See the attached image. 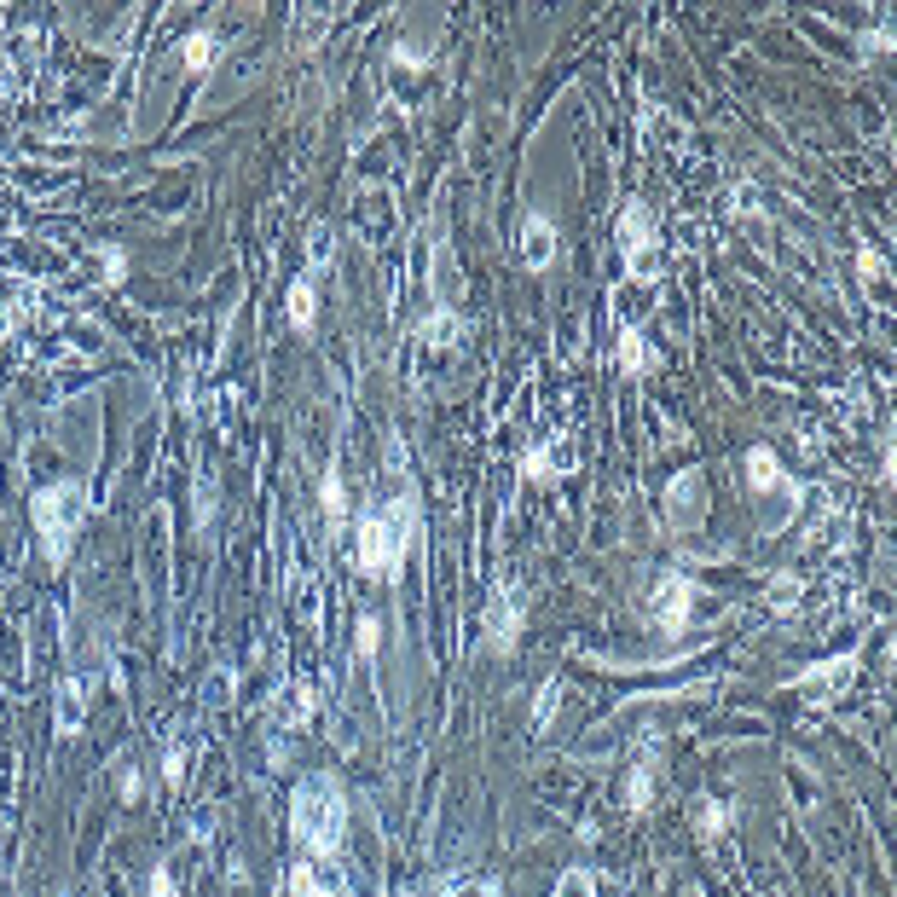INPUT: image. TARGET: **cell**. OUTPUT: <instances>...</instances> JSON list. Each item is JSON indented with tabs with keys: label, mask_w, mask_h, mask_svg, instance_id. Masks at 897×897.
Instances as JSON below:
<instances>
[{
	"label": "cell",
	"mask_w": 897,
	"mask_h": 897,
	"mask_svg": "<svg viewBox=\"0 0 897 897\" xmlns=\"http://www.w3.org/2000/svg\"><path fill=\"white\" fill-rule=\"evenodd\" d=\"M290 834L307 857H330L348 834V793L336 776H307L290 799Z\"/></svg>",
	"instance_id": "cell-1"
},
{
	"label": "cell",
	"mask_w": 897,
	"mask_h": 897,
	"mask_svg": "<svg viewBox=\"0 0 897 897\" xmlns=\"http://www.w3.org/2000/svg\"><path fill=\"white\" fill-rule=\"evenodd\" d=\"M411 533H417V498L411 492H394L388 504L365 510V527H359V568L371 579H400V562L411 550Z\"/></svg>",
	"instance_id": "cell-2"
},
{
	"label": "cell",
	"mask_w": 897,
	"mask_h": 897,
	"mask_svg": "<svg viewBox=\"0 0 897 897\" xmlns=\"http://www.w3.org/2000/svg\"><path fill=\"white\" fill-rule=\"evenodd\" d=\"M87 481H47V487L35 492V504H29V516H35V533H41V550H47V562L64 568L70 562V550H76V533H82L87 521Z\"/></svg>",
	"instance_id": "cell-3"
},
{
	"label": "cell",
	"mask_w": 897,
	"mask_h": 897,
	"mask_svg": "<svg viewBox=\"0 0 897 897\" xmlns=\"http://www.w3.org/2000/svg\"><path fill=\"white\" fill-rule=\"evenodd\" d=\"M620 249H626L631 278H654L660 272V226H654L649 203H626L620 209Z\"/></svg>",
	"instance_id": "cell-4"
},
{
	"label": "cell",
	"mask_w": 897,
	"mask_h": 897,
	"mask_svg": "<svg viewBox=\"0 0 897 897\" xmlns=\"http://www.w3.org/2000/svg\"><path fill=\"white\" fill-rule=\"evenodd\" d=\"M857 660H863V649H845V654H834V660H816V666H805V672H793L788 689L811 695L816 707H822V701H834V695H845V689H851V678H857Z\"/></svg>",
	"instance_id": "cell-5"
},
{
	"label": "cell",
	"mask_w": 897,
	"mask_h": 897,
	"mask_svg": "<svg viewBox=\"0 0 897 897\" xmlns=\"http://www.w3.org/2000/svg\"><path fill=\"white\" fill-rule=\"evenodd\" d=\"M689 614H695V579H689V573H666L649 591V620L666 631V637H678V631L689 626Z\"/></svg>",
	"instance_id": "cell-6"
},
{
	"label": "cell",
	"mask_w": 897,
	"mask_h": 897,
	"mask_svg": "<svg viewBox=\"0 0 897 897\" xmlns=\"http://www.w3.org/2000/svg\"><path fill=\"white\" fill-rule=\"evenodd\" d=\"M701 516H707V475H701V469H683V475H672V487H666V521H672V533H689Z\"/></svg>",
	"instance_id": "cell-7"
},
{
	"label": "cell",
	"mask_w": 897,
	"mask_h": 897,
	"mask_svg": "<svg viewBox=\"0 0 897 897\" xmlns=\"http://www.w3.org/2000/svg\"><path fill=\"white\" fill-rule=\"evenodd\" d=\"M516 643H521V591L516 585H498L487 602V649L516 654Z\"/></svg>",
	"instance_id": "cell-8"
},
{
	"label": "cell",
	"mask_w": 897,
	"mask_h": 897,
	"mask_svg": "<svg viewBox=\"0 0 897 897\" xmlns=\"http://www.w3.org/2000/svg\"><path fill=\"white\" fill-rule=\"evenodd\" d=\"M550 261H556V226H550V215L527 209V215H521V267L544 272Z\"/></svg>",
	"instance_id": "cell-9"
},
{
	"label": "cell",
	"mask_w": 897,
	"mask_h": 897,
	"mask_svg": "<svg viewBox=\"0 0 897 897\" xmlns=\"http://www.w3.org/2000/svg\"><path fill=\"white\" fill-rule=\"evenodd\" d=\"M747 487L753 492L782 487V458H776L770 446H753V452H747Z\"/></svg>",
	"instance_id": "cell-10"
},
{
	"label": "cell",
	"mask_w": 897,
	"mask_h": 897,
	"mask_svg": "<svg viewBox=\"0 0 897 897\" xmlns=\"http://www.w3.org/2000/svg\"><path fill=\"white\" fill-rule=\"evenodd\" d=\"M573 452H556V446H533V452H521V475L527 481H550L556 469H568Z\"/></svg>",
	"instance_id": "cell-11"
},
{
	"label": "cell",
	"mask_w": 897,
	"mask_h": 897,
	"mask_svg": "<svg viewBox=\"0 0 897 897\" xmlns=\"http://www.w3.org/2000/svg\"><path fill=\"white\" fill-rule=\"evenodd\" d=\"M313 313H319L313 278H296V284H290V325H296V330H313Z\"/></svg>",
	"instance_id": "cell-12"
},
{
	"label": "cell",
	"mask_w": 897,
	"mask_h": 897,
	"mask_svg": "<svg viewBox=\"0 0 897 897\" xmlns=\"http://www.w3.org/2000/svg\"><path fill=\"white\" fill-rule=\"evenodd\" d=\"M649 365H654V348L637 330H626V336H620V371H626V377H643Z\"/></svg>",
	"instance_id": "cell-13"
},
{
	"label": "cell",
	"mask_w": 897,
	"mask_h": 897,
	"mask_svg": "<svg viewBox=\"0 0 897 897\" xmlns=\"http://www.w3.org/2000/svg\"><path fill=\"white\" fill-rule=\"evenodd\" d=\"M82 730V683H64L58 695V735H76Z\"/></svg>",
	"instance_id": "cell-14"
},
{
	"label": "cell",
	"mask_w": 897,
	"mask_h": 897,
	"mask_svg": "<svg viewBox=\"0 0 897 897\" xmlns=\"http://www.w3.org/2000/svg\"><path fill=\"white\" fill-rule=\"evenodd\" d=\"M180 58H186V70H209V64H215V35H209V29H197V35H186V47H180Z\"/></svg>",
	"instance_id": "cell-15"
},
{
	"label": "cell",
	"mask_w": 897,
	"mask_h": 897,
	"mask_svg": "<svg viewBox=\"0 0 897 897\" xmlns=\"http://www.w3.org/2000/svg\"><path fill=\"white\" fill-rule=\"evenodd\" d=\"M724 828H730V805L707 799V805H701V816H695V834H701V840H718Z\"/></svg>",
	"instance_id": "cell-16"
},
{
	"label": "cell",
	"mask_w": 897,
	"mask_h": 897,
	"mask_svg": "<svg viewBox=\"0 0 897 897\" xmlns=\"http://www.w3.org/2000/svg\"><path fill=\"white\" fill-rule=\"evenodd\" d=\"M649 799H654V770H649V759L631 770V788H626V805L631 811H649Z\"/></svg>",
	"instance_id": "cell-17"
},
{
	"label": "cell",
	"mask_w": 897,
	"mask_h": 897,
	"mask_svg": "<svg viewBox=\"0 0 897 897\" xmlns=\"http://www.w3.org/2000/svg\"><path fill=\"white\" fill-rule=\"evenodd\" d=\"M556 897H597V874L591 869H568L556 880Z\"/></svg>",
	"instance_id": "cell-18"
},
{
	"label": "cell",
	"mask_w": 897,
	"mask_h": 897,
	"mask_svg": "<svg viewBox=\"0 0 897 897\" xmlns=\"http://www.w3.org/2000/svg\"><path fill=\"white\" fill-rule=\"evenodd\" d=\"M290 897H325V886H319V869H313V863H296V869H290Z\"/></svg>",
	"instance_id": "cell-19"
},
{
	"label": "cell",
	"mask_w": 897,
	"mask_h": 897,
	"mask_svg": "<svg viewBox=\"0 0 897 897\" xmlns=\"http://www.w3.org/2000/svg\"><path fill=\"white\" fill-rule=\"evenodd\" d=\"M325 516H330V521L348 516V487H342V475H336V469L325 475Z\"/></svg>",
	"instance_id": "cell-20"
},
{
	"label": "cell",
	"mask_w": 897,
	"mask_h": 897,
	"mask_svg": "<svg viewBox=\"0 0 897 897\" xmlns=\"http://www.w3.org/2000/svg\"><path fill=\"white\" fill-rule=\"evenodd\" d=\"M186 764H191V747H168V759H163L168 788H180V782H186Z\"/></svg>",
	"instance_id": "cell-21"
},
{
	"label": "cell",
	"mask_w": 897,
	"mask_h": 897,
	"mask_svg": "<svg viewBox=\"0 0 897 897\" xmlns=\"http://www.w3.org/2000/svg\"><path fill=\"white\" fill-rule=\"evenodd\" d=\"M377 649H382V620H377V614H365V620H359V654L371 660Z\"/></svg>",
	"instance_id": "cell-22"
},
{
	"label": "cell",
	"mask_w": 897,
	"mask_h": 897,
	"mask_svg": "<svg viewBox=\"0 0 897 897\" xmlns=\"http://www.w3.org/2000/svg\"><path fill=\"white\" fill-rule=\"evenodd\" d=\"M556 701H562V683H544V689H539V712H533V724H550Z\"/></svg>",
	"instance_id": "cell-23"
},
{
	"label": "cell",
	"mask_w": 897,
	"mask_h": 897,
	"mask_svg": "<svg viewBox=\"0 0 897 897\" xmlns=\"http://www.w3.org/2000/svg\"><path fill=\"white\" fill-rule=\"evenodd\" d=\"M857 272H863V278H886V261H880V249H857Z\"/></svg>",
	"instance_id": "cell-24"
},
{
	"label": "cell",
	"mask_w": 897,
	"mask_h": 897,
	"mask_svg": "<svg viewBox=\"0 0 897 897\" xmlns=\"http://www.w3.org/2000/svg\"><path fill=\"white\" fill-rule=\"evenodd\" d=\"M793 597H799V579H776L770 585V608H793Z\"/></svg>",
	"instance_id": "cell-25"
},
{
	"label": "cell",
	"mask_w": 897,
	"mask_h": 897,
	"mask_svg": "<svg viewBox=\"0 0 897 897\" xmlns=\"http://www.w3.org/2000/svg\"><path fill=\"white\" fill-rule=\"evenodd\" d=\"M863 53H892V29H863Z\"/></svg>",
	"instance_id": "cell-26"
},
{
	"label": "cell",
	"mask_w": 897,
	"mask_h": 897,
	"mask_svg": "<svg viewBox=\"0 0 897 897\" xmlns=\"http://www.w3.org/2000/svg\"><path fill=\"white\" fill-rule=\"evenodd\" d=\"M151 897H174V874H168V863L151 869Z\"/></svg>",
	"instance_id": "cell-27"
},
{
	"label": "cell",
	"mask_w": 897,
	"mask_h": 897,
	"mask_svg": "<svg viewBox=\"0 0 897 897\" xmlns=\"http://www.w3.org/2000/svg\"><path fill=\"white\" fill-rule=\"evenodd\" d=\"M394 58H400L406 70H423V47H394Z\"/></svg>",
	"instance_id": "cell-28"
},
{
	"label": "cell",
	"mask_w": 897,
	"mask_h": 897,
	"mask_svg": "<svg viewBox=\"0 0 897 897\" xmlns=\"http://www.w3.org/2000/svg\"><path fill=\"white\" fill-rule=\"evenodd\" d=\"M481 897H504V892H498V880H487V886H481Z\"/></svg>",
	"instance_id": "cell-29"
}]
</instances>
